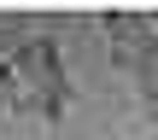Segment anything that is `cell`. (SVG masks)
Masks as SVG:
<instances>
[{
  "label": "cell",
  "instance_id": "obj_1",
  "mask_svg": "<svg viewBox=\"0 0 158 140\" xmlns=\"http://www.w3.org/2000/svg\"><path fill=\"white\" fill-rule=\"evenodd\" d=\"M141 82H147V94H158V35H141Z\"/></svg>",
  "mask_w": 158,
  "mask_h": 140
}]
</instances>
